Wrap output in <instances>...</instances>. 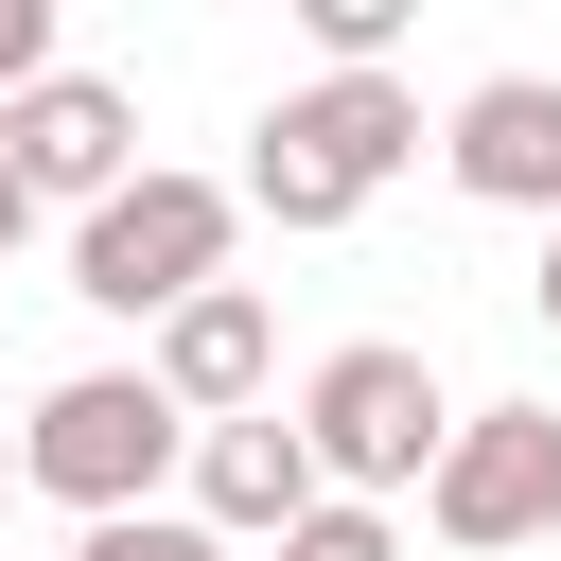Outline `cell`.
Returning <instances> with one entry per match:
<instances>
[{
  "mask_svg": "<svg viewBox=\"0 0 561 561\" xmlns=\"http://www.w3.org/2000/svg\"><path fill=\"white\" fill-rule=\"evenodd\" d=\"M403 158H421V88H403V70H316V88L263 105V140H245V210H263V228H351Z\"/></svg>",
  "mask_w": 561,
  "mask_h": 561,
  "instance_id": "6da1fadb",
  "label": "cell"
},
{
  "mask_svg": "<svg viewBox=\"0 0 561 561\" xmlns=\"http://www.w3.org/2000/svg\"><path fill=\"white\" fill-rule=\"evenodd\" d=\"M228 228H245V193H228V175L140 158L105 210H70V298H105V316H175V298H210V280H228Z\"/></svg>",
  "mask_w": 561,
  "mask_h": 561,
  "instance_id": "7a4b0ae2",
  "label": "cell"
},
{
  "mask_svg": "<svg viewBox=\"0 0 561 561\" xmlns=\"http://www.w3.org/2000/svg\"><path fill=\"white\" fill-rule=\"evenodd\" d=\"M193 456V421L158 403V368H70L35 421H18V473L70 508V526H123V508H158V473Z\"/></svg>",
  "mask_w": 561,
  "mask_h": 561,
  "instance_id": "3957f363",
  "label": "cell"
},
{
  "mask_svg": "<svg viewBox=\"0 0 561 561\" xmlns=\"http://www.w3.org/2000/svg\"><path fill=\"white\" fill-rule=\"evenodd\" d=\"M298 438H316V491L386 508V491H421V473H438L456 403H438V368H421L403 333H351V351H333V368L298 386Z\"/></svg>",
  "mask_w": 561,
  "mask_h": 561,
  "instance_id": "277c9868",
  "label": "cell"
},
{
  "mask_svg": "<svg viewBox=\"0 0 561 561\" xmlns=\"http://www.w3.org/2000/svg\"><path fill=\"white\" fill-rule=\"evenodd\" d=\"M421 526H438L456 561L543 543V526H561V403H456V438H438V473H421Z\"/></svg>",
  "mask_w": 561,
  "mask_h": 561,
  "instance_id": "5b68a950",
  "label": "cell"
},
{
  "mask_svg": "<svg viewBox=\"0 0 561 561\" xmlns=\"http://www.w3.org/2000/svg\"><path fill=\"white\" fill-rule=\"evenodd\" d=\"M0 158H18L35 210H105V193L140 175V105H123L105 70H53L35 105H0Z\"/></svg>",
  "mask_w": 561,
  "mask_h": 561,
  "instance_id": "8992f818",
  "label": "cell"
},
{
  "mask_svg": "<svg viewBox=\"0 0 561 561\" xmlns=\"http://www.w3.org/2000/svg\"><path fill=\"white\" fill-rule=\"evenodd\" d=\"M333 491H316V438L280 421V403H245V421H193V526L210 543H280V526H316Z\"/></svg>",
  "mask_w": 561,
  "mask_h": 561,
  "instance_id": "52a82bcc",
  "label": "cell"
},
{
  "mask_svg": "<svg viewBox=\"0 0 561 561\" xmlns=\"http://www.w3.org/2000/svg\"><path fill=\"white\" fill-rule=\"evenodd\" d=\"M438 158H456L473 210H543V228H561V70H491V88H456Z\"/></svg>",
  "mask_w": 561,
  "mask_h": 561,
  "instance_id": "ba28073f",
  "label": "cell"
},
{
  "mask_svg": "<svg viewBox=\"0 0 561 561\" xmlns=\"http://www.w3.org/2000/svg\"><path fill=\"white\" fill-rule=\"evenodd\" d=\"M263 368H280V333H263V298H245V280H210V298H175V316H158V403H175V421H245V403H263Z\"/></svg>",
  "mask_w": 561,
  "mask_h": 561,
  "instance_id": "9c48e42d",
  "label": "cell"
},
{
  "mask_svg": "<svg viewBox=\"0 0 561 561\" xmlns=\"http://www.w3.org/2000/svg\"><path fill=\"white\" fill-rule=\"evenodd\" d=\"M403 18H421V0H298L316 70H386V53H403Z\"/></svg>",
  "mask_w": 561,
  "mask_h": 561,
  "instance_id": "30bf717a",
  "label": "cell"
},
{
  "mask_svg": "<svg viewBox=\"0 0 561 561\" xmlns=\"http://www.w3.org/2000/svg\"><path fill=\"white\" fill-rule=\"evenodd\" d=\"M70 561H245V543H210L193 508H123V526H70Z\"/></svg>",
  "mask_w": 561,
  "mask_h": 561,
  "instance_id": "8fae6325",
  "label": "cell"
},
{
  "mask_svg": "<svg viewBox=\"0 0 561 561\" xmlns=\"http://www.w3.org/2000/svg\"><path fill=\"white\" fill-rule=\"evenodd\" d=\"M280 561H403V526H386V508H351V491H333V508H316V526H280Z\"/></svg>",
  "mask_w": 561,
  "mask_h": 561,
  "instance_id": "7c38bea8",
  "label": "cell"
},
{
  "mask_svg": "<svg viewBox=\"0 0 561 561\" xmlns=\"http://www.w3.org/2000/svg\"><path fill=\"white\" fill-rule=\"evenodd\" d=\"M53 88V0H0V105Z\"/></svg>",
  "mask_w": 561,
  "mask_h": 561,
  "instance_id": "4fadbf2b",
  "label": "cell"
},
{
  "mask_svg": "<svg viewBox=\"0 0 561 561\" xmlns=\"http://www.w3.org/2000/svg\"><path fill=\"white\" fill-rule=\"evenodd\" d=\"M18 228H35V193H18V158H0V245H18Z\"/></svg>",
  "mask_w": 561,
  "mask_h": 561,
  "instance_id": "5bb4252c",
  "label": "cell"
},
{
  "mask_svg": "<svg viewBox=\"0 0 561 561\" xmlns=\"http://www.w3.org/2000/svg\"><path fill=\"white\" fill-rule=\"evenodd\" d=\"M526 298H543V333H561V228H543V280H526Z\"/></svg>",
  "mask_w": 561,
  "mask_h": 561,
  "instance_id": "9a60e30c",
  "label": "cell"
},
{
  "mask_svg": "<svg viewBox=\"0 0 561 561\" xmlns=\"http://www.w3.org/2000/svg\"><path fill=\"white\" fill-rule=\"evenodd\" d=\"M0 473H18V438H0Z\"/></svg>",
  "mask_w": 561,
  "mask_h": 561,
  "instance_id": "2e32d148",
  "label": "cell"
}]
</instances>
